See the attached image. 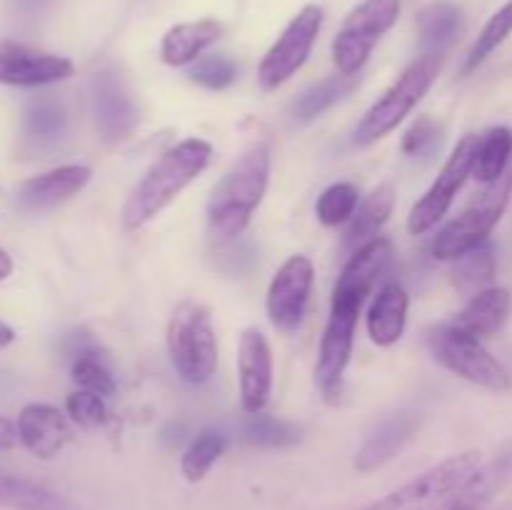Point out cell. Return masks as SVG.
Returning <instances> with one entry per match:
<instances>
[{"mask_svg":"<svg viewBox=\"0 0 512 510\" xmlns=\"http://www.w3.org/2000/svg\"><path fill=\"white\" fill-rule=\"evenodd\" d=\"M18 440V423H13V420L0 415V450H13Z\"/></svg>","mask_w":512,"mask_h":510,"instance_id":"f35d334b","label":"cell"},{"mask_svg":"<svg viewBox=\"0 0 512 510\" xmlns=\"http://www.w3.org/2000/svg\"><path fill=\"white\" fill-rule=\"evenodd\" d=\"M512 165V130L505 125H495L478 135L475 148L473 178L480 185H490L503 178Z\"/></svg>","mask_w":512,"mask_h":510,"instance_id":"83f0119b","label":"cell"},{"mask_svg":"<svg viewBox=\"0 0 512 510\" xmlns=\"http://www.w3.org/2000/svg\"><path fill=\"white\" fill-rule=\"evenodd\" d=\"M65 353L70 355V378L80 390H90L103 398H113L118 383L105 363L100 345L85 330H75L65 338Z\"/></svg>","mask_w":512,"mask_h":510,"instance_id":"ffe728a7","label":"cell"},{"mask_svg":"<svg viewBox=\"0 0 512 510\" xmlns=\"http://www.w3.org/2000/svg\"><path fill=\"white\" fill-rule=\"evenodd\" d=\"M73 73V60L63 55L28 48L13 40H0V85L43 88V85L68 80Z\"/></svg>","mask_w":512,"mask_h":510,"instance_id":"4fadbf2b","label":"cell"},{"mask_svg":"<svg viewBox=\"0 0 512 510\" xmlns=\"http://www.w3.org/2000/svg\"><path fill=\"white\" fill-rule=\"evenodd\" d=\"M500 483H503V468L500 465H483L468 483L460 485L445 500H440L433 510H483L500 490Z\"/></svg>","mask_w":512,"mask_h":510,"instance_id":"1f68e13d","label":"cell"},{"mask_svg":"<svg viewBox=\"0 0 512 510\" xmlns=\"http://www.w3.org/2000/svg\"><path fill=\"white\" fill-rule=\"evenodd\" d=\"M313 283L315 265L308 255H290L280 265L278 273L270 280L268 300H265L268 318L275 328L290 333V330L303 323L310 293H313Z\"/></svg>","mask_w":512,"mask_h":510,"instance_id":"7c38bea8","label":"cell"},{"mask_svg":"<svg viewBox=\"0 0 512 510\" xmlns=\"http://www.w3.org/2000/svg\"><path fill=\"white\" fill-rule=\"evenodd\" d=\"M400 0H363L343 20L333 38V63L338 73L358 75L378 40L398 23Z\"/></svg>","mask_w":512,"mask_h":510,"instance_id":"ba28073f","label":"cell"},{"mask_svg":"<svg viewBox=\"0 0 512 510\" xmlns=\"http://www.w3.org/2000/svg\"><path fill=\"white\" fill-rule=\"evenodd\" d=\"M190 80L205 90H225L238 80V63L228 55H203L188 70Z\"/></svg>","mask_w":512,"mask_h":510,"instance_id":"d590c367","label":"cell"},{"mask_svg":"<svg viewBox=\"0 0 512 510\" xmlns=\"http://www.w3.org/2000/svg\"><path fill=\"white\" fill-rule=\"evenodd\" d=\"M240 403L245 413H263L273 390V353L258 328H245L238 343Z\"/></svg>","mask_w":512,"mask_h":510,"instance_id":"9a60e30c","label":"cell"},{"mask_svg":"<svg viewBox=\"0 0 512 510\" xmlns=\"http://www.w3.org/2000/svg\"><path fill=\"white\" fill-rule=\"evenodd\" d=\"M0 508L8 510H83L65 495L18 478V475L0 473Z\"/></svg>","mask_w":512,"mask_h":510,"instance_id":"4316f807","label":"cell"},{"mask_svg":"<svg viewBox=\"0 0 512 510\" xmlns=\"http://www.w3.org/2000/svg\"><path fill=\"white\" fill-rule=\"evenodd\" d=\"M168 355L173 370L190 385H203L218 370V338L210 310L183 300L168 320Z\"/></svg>","mask_w":512,"mask_h":510,"instance_id":"277c9868","label":"cell"},{"mask_svg":"<svg viewBox=\"0 0 512 510\" xmlns=\"http://www.w3.org/2000/svg\"><path fill=\"white\" fill-rule=\"evenodd\" d=\"M475 148H478V133H468L460 138V143L455 145L450 158L445 160L438 178L433 180V185L425 190L423 198H420L418 203L413 205V210H410V218H408L410 233L423 235L428 233V230H433L435 225L443 220V215L448 213L450 205H453L455 195L460 193L465 180L473 175Z\"/></svg>","mask_w":512,"mask_h":510,"instance_id":"8fae6325","label":"cell"},{"mask_svg":"<svg viewBox=\"0 0 512 510\" xmlns=\"http://www.w3.org/2000/svg\"><path fill=\"white\" fill-rule=\"evenodd\" d=\"M65 413L73 420L75 425H80L83 430H98L105 428L110 420L108 405H105L103 395H95L90 390H73V393L65 398Z\"/></svg>","mask_w":512,"mask_h":510,"instance_id":"8d00e7d4","label":"cell"},{"mask_svg":"<svg viewBox=\"0 0 512 510\" xmlns=\"http://www.w3.org/2000/svg\"><path fill=\"white\" fill-rule=\"evenodd\" d=\"M210 158H213V145L203 138L180 140L178 145L165 150L125 200L123 213H120L123 230L135 233L158 218L208 168Z\"/></svg>","mask_w":512,"mask_h":510,"instance_id":"6da1fadb","label":"cell"},{"mask_svg":"<svg viewBox=\"0 0 512 510\" xmlns=\"http://www.w3.org/2000/svg\"><path fill=\"white\" fill-rule=\"evenodd\" d=\"M512 35V0H508L505 5H500L493 15H490L488 23L483 25V30L475 38L473 48H470L468 58H465L463 65V75L475 73L500 45L505 43Z\"/></svg>","mask_w":512,"mask_h":510,"instance_id":"836d02e7","label":"cell"},{"mask_svg":"<svg viewBox=\"0 0 512 510\" xmlns=\"http://www.w3.org/2000/svg\"><path fill=\"white\" fill-rule=\"evenodd\" d=\"M20 443L40 460H50L70 443L68 418L50 403H28L18 415Z\"/></svg>","mask_w":512,"mask_h":510,"instance_id":"e0dca14e","label":"cell"},{"mask_svg":"<svg viewBox=\"0 0 512 510\" xmlns=\"http://www.w3.org/2000/svg\"><path fill=\"white\" fill-rule=\"evenodd\" d=\"M510 308H512V298L505 288H488L483 293L473 295L468 300L463 310L453 318V323L458 328L468 330L473 333L475 338H493L498 335L500 330L505 328L510 318Z\"/></svg>","mask_w":512,"mask_h":510,"instance_id":"603a6c76","label":"cell"},{"mask_svg":"<svg viewBox=\"0 0 512 510\" xmlns=\"http://www.w3.org/2000/svg\"><path fill=\"white\" fill-rule=\"evenodd\" d=\"M512 198V165L508 173L495 183L485 185L483 193L458 215L450 220L448 225L440 228V233L433 240V255L438 260H458L460 255L470 253V250L480 248L488 243L493 235L495 225L503 220L505 210H508Z\"/></svg>","mask_w":512,"mask_h":510,"instance_id":"8992f818","label":"cell"},{"mask_svg":"<svg viewBox=\"0 0 512 510\" xmlns=\"http://www.w3.org/2000/svg\"><path fill=\"white\" fill-rule=\"evenodd\" d=\"M13 340H15V330L10 328V325L0 323V348H8Z\"/></svg>","mask_w":512,"mask_h":510,"instance_id":"60d3db41","label":"cell"},{"mask_svg":"<svg viewBox=\"0 0 512 510\" xmlns=\"http://www.w3.org/2000/svg\"><path fill=\"white\" fill-rule=\"evenodd\" d=\"M445 55L435 53H420L403 73L398 75L393 85L383 93V98L375 100L363 115L353 135V143L358 148H368V145L378 143L385 135L393 133L410 113L415 105L425 98L433 83L438 80L440 70H443Z\"/></svg>","mask_w":512,"mask_h":510,"instance_id":"3957f363","label":"cell"},{"mask_svg":"<svg viewBox=\"0 0 512 510\" xmlns=\"http://www.w3.org/2000/svg\"><path fill=\"white\" fill-rule=\"evenodd\" d=\"M463 10L453 3H433L418 13V38L423 53L448 55L463 33Z\"/></svg>","mask_w":512,"mask_h":510,"instance_id":"d4e9b609","label":"cell"},{"mask_svg":"<svg viewBox=\"0 0 512 510\" xmlns=\"http://www.w3.org/2000/svg\"><path fill=\"white\" fill-rule=\"evenodd\" d=\"M223 30V23L213 18L173 25L160 40V58H163L165 65H173V68L195 63L210 45L223 38Z\"/></svg>","mask_w":512,"mask_h":510,"instance_id":"7402d4cb","label":"cell"},{"mask_svg":"<svg viewBox=\"0 0 512 510\" xmlns=\"http://www.w3.org/2000/svg\"><path fill=\"white\" fill-rule=\"evenodd\" d=\"M93 178L88 165H60V168L40 173L25 180L15 193V205L25 213H43V210L58 208L60 203L78 195Z\"/></svg>","mask_w":512,"mask_h":510,"instance_id":"2e32d148","label":"cell"},{"mask_svg":"<svg viewBox=\"0 0 512 510\" xmlns=\"http://www.w3.org/2000/svg\"><path fill=\"white\" fill-rule=\"evenodd\" d=\"M90 105H93L95 125L108 143L128 138L140 120L133 95L125 88L120 75L110 68L98 70L90 80Z\"/></svg>","mask_w":512,"mask_h":510,"instance_id":"5bb4252c","label":"cell"},{"mask_svg":"<svg viewBox=\"0 0 512 510\" xmlns=\"http://www.w3.org/2000/svg\"><path fill=\"white\" fill-rule=\"evenodd\" d=\"M393 243L388 238H375L350 253V260L345 263L343 273H340L338 283H335V293L355 295V298L368 300L378 280L388 273L390 263H393Z\"/></svg>","mask_w":512,"mask_h":510,"instance_id":"d6986e66","label":"cell"},{"mask_svg":"<svg viewBox=\"0 0 512 510\" xmlns=\"http://www.w3.org/2000/svg\"><path fill=\"white\" fill-rule=\"evenodd\" d=\"M365 300L355 295L335 293L330 300V315L325 333L320 338L318 365H315V383L328 403H338L343 395L345 368L350 363L355 343V328H358L360 308Z\"/></svg>","mask_w":512,"mask_h":510,"instance_id":"52a82bcc","label":"cell"},{"mask_svg":"<svg viewBox=\"0 0 512 510\" xmlns=\"http://www.w3.org/2000/svg\"><path fill=\"white\" fill-rule=\"evenodd\" d=\"M270 183V145L245 150L213 188L208 200V230L220 243L240 238L263 203Z\"/></svg>","mask_w":512,"mask_h":510,"instance_id":"7a4b0ae2","label":"cell"},{"mask_svg":"<svg viewBox=\"0 0 512 510\" xmlns=\"http://www.w3.org/2000/svg\"><path fill=\"white\" fill-rule=\"evenodd\" d=\"M395 210V188L390 183L378 185L375 190H370L365 195L363 203L358 205L353 218L348 220V230H345L343 245L345 250L355 253L358 248H363L365 243L378 238V233L383 230V225L388 223L390 215Z\"/></svg>","mask_w":512,"mask_h":510,"instance_id":"cb8c5ba5","label":"cell"},{"mask_svg":"<svg viewBox=\"0 0 512 510\" xmlns=\"http://www.w3.org/2000/svg\"><path fill=\"white\" fill-rule=\"evenodd\" d=\"M358 185L353 183H333L318 195V203H315V215L323 225L335 228V225L348 223L350 218L358 210Z\"/></svg>","mask_w":512,"mask_h":510,"instance_id":"e575fe53","label":"cell"},{"mask_svg":"<svg viewBox=\"0 0 512 510\" xmlns=\"http://www.w3.org/2000/svg\"><path fill=\"white\" fill-rule=\"evenodd\" d=\"M68 130V110L55 98L33 100L25 110L23 135L35 148H50Z\"/></svg>","mask_w":512,"mask_h":510,"instance_id":"f1b7e54d","label":"cell"},{"mask_svg":"<svg viewBox=\"0 0 512 510\" xmlns=\"http://www.w3.org/2000/svg\"><path fill=\"white\" fill-rule=\"evenodd\" d=\"M443 143V125L430 115H418L403 135V153L408 158H430Z\"/></svg>","mask_w":512,"mask_h":510,"instance_id":"74e56055","label":"cell"},{"mask_svg":"<svg viewBox=\"0 0 512 510\" xmlns=\"http://www.w3.org/2000/svg\"><path fill=\"white\" fill-rule=\"evenodd\" d=\"M408 308L410 295L398 280H388L380 285L375 293L373 303L368 310V335L375 345L388 348L395 345L405 333V323H408Z\"/></svg>","mask_w":512,"mask_h":510,"instance_id":"44dd1931","label":"cell"},{"mask_svg":"<svg viewBox=\"0 0 512 510\" xmlns=\"http://www.w3.org/2000/svg\"><path fill=\"white\" fill-rule=\"evenodd\" d=\"M430 355L458 378L480 385L493 393H505L510 388V373L493 353L468 330L450 323L433 325L425 333Z\"/></svg>","mask_w":512,"mask_h":510,"instance_id":"5b68a950","label":"cell"},{"mask_svg":"<svg viewBox=\"0 0 512 510\" xmlns=\"http://www.w3.org/2000/svg\"><path fill=\"white\" fill-rule=\"evenodd\" d=\"M420 413H413V410H403V413L388 415L373 433L368 435V440L363 443V448L355 455V468L360 473H375L383 465H388L395 455L403 453L405 445L418 435Z\"/></svg>","mask_w":512,"mask_h":510,"instance_id":"ac0fdd59","label":"cell"},{"mask_svg":"<svg viewBox=\"0 0 512 510\" xmlns=\"http://www.w3.org/2000/svg\"><path fill=\"white\" fill-rule=\"evenodd\" d=\"M228 448V438H225L220 430H200L193 440L185 448L183 460H180V468L188 483H200L205 475L210 473L215 463H218L220 455Z\"/></svg>","mask_w":512,"mask_h":510,"instance_id":"d6a6232c","label":"cell"},{"mask_svg":"<svg viewBox=\"0 0 512 510\" xmlns=\"http://www.w3.org/2000/svg\"><path fill=\"white\" fill-rule=\"evenodd\" d=\"M240 438L253 448H290L300 443L303 433L290 420L268 413H248V418L240 423Z\"/></svg>","mask_w":512,"mask_h":510,"instance_id":"4dcf8cb0","label":"cell"},{"mask_svg":"<svg viewBox=\"0 0 512 510\" xmlns=\"http://www.w3.org/2000/svg\"><path fill=\"white\" fill-rule=\"evenodd\" d=\"M483 468V453L480 450H465L453 455L443 463L433 465L430 470L420 473L403 488L393 490L385 498L375 500L365 510H433L440 500L468 483L478 470Z\"/></svg>","mask_w":512,"mask_h":510,"instance_id":"9c48e42d","label":"cell"},{"mask_svg":"<svg viewBox=\"0 0 512 510\" xmlns=\"http://www.w3.org/2000/svg\"><path fill=\"white\" fill-rule=\"evenodd\" d=\"M495 273H498V258H495L493 248L490 245H480V248L470 250V253L453 260L450 278H453L455 290L460 295L473 298V295L493 288Z\"/></svg>","mask_w":512,"mask_h":510,"instance_id":"f546056e","label":"cell"},{"mask_svg":"<svg viewBox=\"0 0 512 510\" xmlns=\"http://www.w3.org/2000/svg\"><path fill=\"white\" fill-rule=\"evenodd\" d=\"M323 28V8L320 5H305L298 15L288 23L278 40L270 45L258 65V85L270 93L280 85L288 83L295 73L305 65L313 53V45Z\"/></svg>","mask_w":512,"mask_h":510,"instance_id":"30bf717a","label":"cell"},{"mask_svg":"<svg viewBox=\"0 0 512 510\" xmlns=\"http://www.w3.org/2000/svg\"><path fill=\"white\" fill-rule=\"evenodd\" d=\"M13 270H15L13 258H10L8 250L0 248V283H3V280H8V278H10V275H13Z\"/></svg>","mask_w":512,"mask_h":510,"instance_id":"ab89813d","label":"cell"},{"mask_svg":"<svg viewBox=\"0 0 512 510\" xmlns=\"http://www.w3.org/2000/svg\"><path fill=\"white\" fill-rule=\"evenodd\" d=\"M358 83V75L335 73L330 75V78L320 80V83L310 85V88H305L303 93L293 100V105H290V118L298 125L313 123V120L320 118L325 110H330L335 103L348 98V95L358 88Z\"/></svg>","mask_w":512,"mask_h":510,"instance_id":"484cf974","label":"cell"}]
</instances>
